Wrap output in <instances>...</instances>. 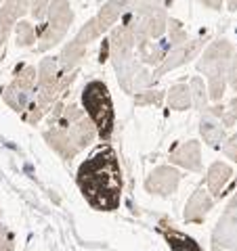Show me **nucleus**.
Listing matches in <instances>:
<instances>
[{"mask_svg": "<svg viewBox=\"0 0 237 251\" xmlns=\"http://www.w3.org/2000/svg\"><path fill=\"white\" fill-rule=\"evenodd\" d=\"M76 184L80 188L84 201L94 211H116L122 203L124 176L118 153L112 147L97 149L89 159L78 168Z\"/></svg>", "mask_w": 237, "mask_h": 251, "instance_id": "obj_1", "label": "nucleus"}, {"mask_svg": "<svg viewBox=\"0 0 237 251\" xmlns=\"http://www.w3.org/2000/svg\"><path fill=\"white\" fill-rule=\"evenodd\" d=\"M42 138L63 161H72L86 147H90L99 134L84 107L76 100H67L63 111L55 120H46Z\"/></svg>", "mask_w": 237, "mask_h": 251, "instance_id": "obj_2", "label": "nucleus"}, {"mask_svg": "<svg viewBox=\"0 0 237 251\" xmlns=\"http://www.w3.org/2000/svg\"><path fill=\"white\" fill-rule=\"evenodd\" d=\"M78 77V69L72 74H63L59 67L57 57H44L38 63V84H36V99L30 105V109L21 115V120L28 126H38L55 103L61 99H67V92Z\"/></svg>", "mask_w": 237, "mask_h": 251, "instance_id": "obj_3", "label": "nucleus"}, {"mask_svg": "<svg viewBox=\"0 0 237 251\" xmlns=\"http://www.w3.org/2000/svg\"><path fill=\"white\" fill-rule=\"evenodd\" d=\"M235 50L237 46L231 40L218 38V40L210 42L206 50L197 57V72L206 77L210 103H220L225 97V90L229 86V67H231Z\"/></svg>", "mask_w": 237, "mask_h": 251, "instance_id": "obj_4", "label": "nucleus"}, {"mask_svg": "<svg viewBox=\"0 0 237 251\" xmlns=\"http://www.w3.org/2000/svg\"><path fill=\"white\" fill-rule=\"evenodd\" d=\"M172 0H132L128 13L122 17V23L141 40H162L168 29V4Z\"/></svg>", "mask_w": 237, "mask_h": 251, "instance_id": "obj_5", "label": "nucleus"}, {"mask_svg": "<svg viewBox=\"0 0 237 251\" xmlns=\"http://www.w3.org/2000/svg\"><path fill=\"white\" fill-rule=\"evenodd\" d=\"M80 105L84 107L89 120L94 124L97 134L101 143H109L114 136V126H116V111H114V100L107 84L103 80H90L84 84L80 92Z\"/></svg>", "mask_w": 237, "mask_h": 251, "instance_id": "obj_6", "label": "nucleus"}, {"mask_svg": "<svg viewBox=\"0 0 237 251\" xmlns=\"http://www.w3.org/2000/svg\"><path fill=\"white\" fill-rule=\"evenodd\" d=\"M36 84H38V67L31 65V63H19L13 69L11 82L0 90V99L17 115H23L36 99Z\"/></svg>", "mask_w": 237, "mask_h": 251, "instance_id": "obj_7", "label": "nucleus"}, {"mask_svg": "<svg viewBox=\"0 0 237 251\" xmlns=\"http://www.w3.org/2000/svg\"><path fill=\"white\" fill-rule=\"evenodd\" d=\"M74 19H76V13L69 0H51L46 21L40 25V38H38V44H36V52H49L55 46H59L65 40Z\"/></svg>", "mask_w": 237, "mask_h": 251, "instance_id": "obj_8", "label": "nucleus"}, {"mask_svg": "<svg viewBox=\"0 0 237 251\" xmlns=\"http://www.w3.org/2000/svg\"><path fill=\"white\" fill-rule=\"evenodd\" d=\"M101 36H103V34L99 31L97 23H94V19L90 17L80 29L76 31V36L72 38V40L63 44L61 52L57 54L61 72H63V74H72V72H76L78 65H80L82 59H84L86 50H89V46H90L92 42H97Z\"/></svg>", "mask_w": 237, "mask_h": 251, "instance_id": "obj_9", "label": "nucleus"}, {"mask_svg": "<svg viewBox=\"0 0 237 251\" xmlns=\"http://www.w3.org/2000/svg\"><path fill=\"white\" fill-rule=\"evenodd\" d=\"M212 251H237V191L212 230Z\"/></svg>", "mask_w": 237, "mask_h": 251, "instance_id": "obj_10", "label": "nucleus"}, {"mask_svg": "<svg viewBox=\"0 0 237 251\" xmlns=\"http://www.w3.org/2000/svg\"><path fill=\"white\" fill-rule=\"evenodd\" d=\"M204 38H191L189 42L185 44H178V46H172V49L168 50V54L164 57V61L153 69V80H160L162 75L175 72V69L187 65L189 61H193L195 57H200V52L204 49Z\"/></svg>", "mask_w": 237, "mask_h": 251, "instance_id": "obj_11", "label": "nucleus"}, {"mask_svg": "<svg viewBox=\"0 0 237 251\" xmlns=\"http://www.w3.org/2000/svg\"><path fill=\"white\" fill-rule=\"evenodd\" d=\"M183 180V174L177 166L172 163H166V166H157L149 172V176L145 178V191L153 197H170V195L177 193V188Z\"/></svg>", "mask_w": 237, "mask_h": 251, "instance_id": "obj_12", "label": "nucleus"}, {"mask_svg": "<svg viewBox=\"0 0 237 251\" xmlns=\"http://www.w3.org/2000/svg\"><path fill=\"white\" fill-rule=\"evenodd\" d=\"M30 4L31 0H4L0 6V54L15 31V25L30 15Z\"/></svg>", "mask_w": 237, "mask_h": 251, "instance_id": "obj_13", "label": "nucleus"}, {"mask_svg": "<svg viewBox=\"0 0 237 251\" xmlns=\"http://www.w3.org/2000/svg\"><path fill=\"white\" fill-rule=\"evenodd\" d=\"M168 159L172 166L183 168L187 172H202L204 163H202V143L200 140H183L178 143L172 151L168 153Z\"/></svg>", "mask_w": 237, "mask_h": 251, "instance_id": "obj_14", "label": "nucleus"}, {"mask_svg": "<svg viewBox=\"0 0 237 251\" xmlns=\"http://www.w3.org/2000/svg\"><path fill=\"white\" fill-rule=\"evenodd\" d=\"M214 203L216 201L210 195V191L204 184H200L191 193V197L187 199V203H185V211H183L185 222H189V224H202L204 220L208 218L212 207H214Z\"/></svg>", "mask_w": 237, "mask_h": 251, "instance_id": "obj_15", "label": "nucleus"}, {"mask_svg": "<svg viewBox=\"0 0 237 251\" xmlns=\"http://www.w3.org/2000/svg\"><path fill=\"white\" fill-rule=\"evenodd\" d=\"M130 4H132V0H107V2H103V6L97 11V15H92L101 34L112 31V27H116L118 21L128 13Z\"/></svg>", "mask_w": 237, "mask_h": 251, "instance_id": "obj_16", "label": "nucleus"}, {"mask_svg": "<svg viewBox=\"0 0 237 251\" xmlns=\"http://www.w3.org/2000/svg\"><path fill=\"white\" fill-rule=\"evenodd\" d=\"M231 180H233V168L225 161H212L210 168L206 170V188L214 197V201H220L227 186L231 184Z\"/></svg>", "mask_w": 237, "mask_h": 251, "instance_id": "obj_17", "label": "nucleus"}, {"mask_svg": "<svg viewBox=\"0 0 237 251\" xmlns=\"http://www.w3.org/2000/svg\"><path fill=\"white\" fill-rule=\"evenodd\" d=\"M157 232L166 239V243H168V247L172 251H204L202 245L193 237H189L183 230H178L175 224L164 218L160 220V224H157Z\"/></svg>", "mask_w": 237, "mask_h": 251, "instance_id": "obj_18", "label": "nucleus"}, {"mask_svg": "<svg viewBox=\"0 0 237 251\" xmlns=\"http://www.w3.org/2000/svg\"><path fill=\"white\" fill-rule=\"evenodd\" d=\"M200 136L210 149H220L227 140V128L210 109L200 113Z\"/></svg>", "mask_w": 237, "mask_h": 251, "instance_id": "obj_19", "label": "nucleus"}, {"mask_svg": "<svg viewBox=\"0 0 237 251\" xmlns=\"http://www.w3.org/2000/svg\"><path fill=\"white\" fill-rule=\"evenodd\" d=\"M168 50H170L168 38H166V40L164 38L162 40H141V42H137V49H134L139 61L147 67H153V69L164 61Z\"/></svg>", "mask_w": 237, "mask_h": 251, "instance_id": "obj_20", "label": "nucleus"}, {"mask_svg": "<svg viewBox=\"0 0 237 251\" xmlns=\"http://www.w3.org/2000/svg\"><path fill=\"white\" fill-rule=\"evenodd\" d=\"M166 103L172 111H187L193 107V99H191V88L185 82H178L175 86H170V90L166 92Z\"/></svg>", "mask_w": 237, "mask_h": 251, "instance_id": "obj_21", "label": "nucleus"}, {"mask_svg": "<svg viewBox=\"0 0 237 251\" xmlns=\"http://www.w3.org/2000/svg\"><path fill=\"white\" fill-rule=\"evenodd\" d=\"M15 44H17V49H30V46H34L38 42V38H40V27H36L31 21L28 19H21L17 25H15Z\"/></svg>", "mask_w": 237, "mask_h": 251, "instance_id": "obj_22", "label": "nucleus"}, {"mask_svg": "<svg viewBox=\"0 0 237 251\" xmlns=\"http://www.w3.org/2000/svg\"><path fill=\"white\" fill-rule=\"evenodd\" d=\"M189 88H191V99H193L195 111L204 113L210 107V94H208V86H206V82H204V77L193 75L191 82H189Z\"/></svg>", "mask_w": 237, "mask_h": 251, "instance_id": "obj_23", "label": "nucleus"}, {"mask_svg": "<svg viewBox=\"0 0 237 251\" xmlns=\"http://www.w3.org/2000/svg\"><path fill=\"white\" fill-rule=\"evenodd\" d=\"M212 113H214L220 124L225 126V128H233V126L237 124V97L235 99H229L227 103H214V105H210L208 107Z\"/></svg>", "mask_w": 237, "mask_h": 251, "instance_id": "obj_24", "label": "nucleus"}, {"mask_svg": "<svg viewBox=\"0 0 237 251\" xmlns=\"http://www.w3.org/2000/svg\"><path fill=\"white\" fill-rule=\"evenodd\" d=\"M166 34H168L170 49H172V46H178V44H185V42L191 40V34L185 29V25L177 17L168 19V29H166Z\"/></svg>", "mask_w": 237, "mask_h": 251, "instance_id": "obj_25", "label": "nucleus"}, {"mask_svg": "<svg viewBox=\"0 0 237 251\" xmlns=\"http://www.w3.org/2000/svg\"><path fill=\"white\" fill-rule=\"evenodd\" d=\"M166 99V92L164 90H157V88H147V90H141L134 94V105L137 107H160Z\"/></svg>", "mask_w": 237, "mask_h": 251, "instance_id": "obj_26", "label": "nucleus"}, {"mask_svg": "<svg viewBox=\"0 0 237 251\" xmlns=\"http://www.w3.org/2000/svg\"><path fill=\"white\" fill-rule=\"evenodd\" d=\"M49 6L51 0H31L30 4V17L34 21H46V15H49Z\"/></svg>", "mask_w": 237, "mask_h": 251, "instance_id": "obj_27", "label": "nucleus"}, {"mask_svg": "<svg viewBox=\"0 0 237 251\" xmlns=\"http://www.w3.org/2000/svg\"><path fill=\"white\" fill-rule=\"evenodd\" d=\"M0 251H15V234L2 222H0Z\"/></svg>", "mask_w": 237, "mask_h": 251, "instance_id": "obj_28", "label": "nucleus"}, {"mask_svg": "<svg viewBox=\"0 0 237 251\" xmlns=\"http://www.w3.org/2000/svg\"><path fill=\"white\" fill-rule=\"evenodd\" d=\"M220 151H223V155L227 157V159H233L237 163V134L233 136H229L225 140V145L220 147Z\"/></svg>", "mask_w": 237, "mask_h": 251, "instance_id": "obj_29", "label": "nucleus"}, {"mask_svg": "<svg viewBox=\"0 0 237 251\" xmlns=\"http://www.w3.org/2000/svg\"><path fill=\"white\" fill-rule=\"evenodd\" d=\"M229 86L237 92V50L233 54V61H231V67H229Z\"/></svg>", "mask_w": 237, "mask_h": 251, "instance_id": "obj_30", "label": "nucleus"}, {"mask_svg": "<svg viewBox=\"0 0 237 251\" xmlns=\"http://www.w3.org/2000/svg\"><path fill=\"white\" fill-rule=\"evenodd\" d=\"M195 2H200L204 9H210V11H220L225 4V0H195Z\"/></svg>", "mask_w": 237, "mask_h": 251, "instance_id": "obj_31", "label": "nucleus"}, {"mask_svg": "<svg viewBox=\"0 0 237 251\" xmlns=\"http://www.w3.org/2000/svg\"><path fill=\"white\" fill-rule=\"evenodd\" d=\"M225 4H227V9L231 11V13L237 11V0H225Z\"/></svg>", "mask_w": 237, "mask_h": 251, "instance_id": "obj_32", "label": "nucleus"}, {"mask_svg": "<svg viewBox=\"0 0 237 251\" xmlns=\"http://www.w3.org/2000/svg\"><path fill=\"white\" fill-rule=\"evenodd\" d=\"M0 6H2V0H0Z\"/></svg>", "mask_w": 237, "mask_h": 251, "instance_id": "obj_33", "label": "nucleus"}, {"mask_svg": "<svg viewBox=\"0 0 237 251\" xmlns=\"http://www.w3.org/2000/svg\"><path fill=\"white\" fill-rule=\"evenodd\" d=\"M2 2H4V0H2Z\"/></svg>", "mask_w": 237, "mask_h": 251, "instance_id": "obj_34", "label": "nucleus"}]
</instances>
